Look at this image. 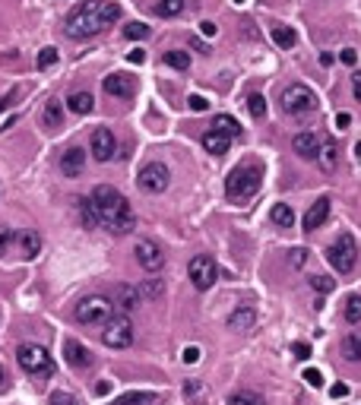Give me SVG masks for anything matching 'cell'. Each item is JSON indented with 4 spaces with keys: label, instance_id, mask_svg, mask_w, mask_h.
Wrapping results in <instances>:
<instances>
[{
    "label": "cell",
    "instance_id": "cell-1",
    "mask_svg": "<svg viewBox=\"0 0 361 405\" xmlns=\"http://www.w3.org/2000/svg\"><path fill=\"white\" fill-rule=\"evenodd\" d=\"M120 19V7L114 0H83L76 10H70L64 19V32L70 38H92L105 26L118 23Z\"/></svg>",
    "mask_w": 361,
    "mask_h": 405
},
{
    "label": "cell",
    "instance_id": "cell-2",
    "mask_svg": "<svg viewBox=\"0 0 361 405\" xmlns=\"http://www.w3.org/2000/svg\"><path fill=\"white\" fill-rule=\"evenodd\" d=\"M92 202V212H95V222L98 225H105L108 232L114 234H124L133 228V209H130L127 196L120 194L118 187L111 184H98L89 196Z\"/></svg>",
    "mask_w": 361,
    "mask_h": 405
},
{
    "label": "cell",
    "instance_id": "cell-3",
    "mask_svg": "<svg viewBox=\"0 0 361 405\" xmlns=\"http://www.w3.org/2000/svg\"><path fill=\"white\" fill-rule=\"evenodd\" d=\"M260 184H263V165L260 162H241L225 178V196L232 202H244L260 190Z\"/></svg>",
    "mask_w": 361,
    "mask_h": 405
},
{
    "label": "cell",
    "instance_id": "cell-4",
    "mask_svg": "<svg viewBox=\"0 0 361 405\" xmlns=\"http://www.w3.org/2000/svg\"><path fill=\"white\" fill-rule=\"evenodd\" d=\"M16 364L23 368V374L35 377V380H45V377L54 374V361H51V352L38 342H26V346L16 348Z\"/></svg>",
    "mask_w": 361,
    "mask_h": 405
},
{
    "label": "cell",
    "instance_id": "cell-5",
    "mask_svg": "<svg viewBox=\"0 0 361 405\" xmlns=\"http://www.w3.org/2000/svg\"><path fill=\"white\" fill-rule=\"evenodd\" d=\"M282 111L286 114H292V117H301V114H311V111H317V92L311 89V86H304V83H292L286 92H282Z\"/></svg>",
    "mask_w": 361,
    "mask_h": 405
},
{
    "label": "cell",
    "instance_id": "cell-6",
    "mask_svg": "<svg viewBox=\"0 0 361 405\" xmlns=\"http://www.w3.org/2000/svg\"><path fill=\"white\" fill-rule=\"evenodd\" d=\"M326 260H330V266L336 272H352L355 263H358V247H355V238L349 232H342L336 241H333L330 247H326Z\"/></svg>",
    "mask_w": 361,
    "mask_h": 405
},
{
    "label": "cell",
    "instance_id": "cell-7",
    "mask_svg": "<svg viewBox=\"0 0 361 405\" xmlns=\"http://www.w3.org/2000/svg\"><path fill=\"white\" fill-rule=\"evenodd\" d=\"M108 320H111V298H105V294H86L76 304V323H83V326H95V323Z\"/></svg>",
    "mask_w": 361,
    "mask_h": 405
},
{
    "label": "cell",
    "instance_id": "cell-8",
    "mask_svg": "<svg viewBox=\"0 0 361 405\" xmlns=\"http://www.w3.org/2000/svg\"><path fill=\"white\" fill-rule=\"evenodd\" d=\"M187 276H190V282H194L196 292H210V288L216 285V279H219L216 260H212L210 254H196L194 260L187 263Z\"/></svg>",
    "mask_w": 361,
    "mask_h": 405
},
{
    "label": "cell",
    "instance_id": "cell-9",
    "mask_svg": "<svg viewBox=\"0 0 361 405\" xmlns=\"http://www.w3.org/2000/svg\"><path fill=\"white\" fill-rule=\"evenodd\" d=\"M102 342L108 348H130L133 346V323L127 317H111L102 330Z\"/></svg>",
    "mask_w": 361,
    "mask_h": 405
},
{
    "label": "cell",
    "instance_id": "cell-10",
    "mask_svg": "<svg viewBox=\"0 0 361 405\" xmlns=\"http://www.w3.org/2000/svg\"><path fill=\"white\" fill-rule=\"evenodd\" d=\"M168 184H172V171L165 162H149L140 171V190H146V194H165Z\"/></svg>",
    "mask_w": 361,
    "mask_h": 405
},
{
    "label": "cell",
    "instance_id": "cell-11",
    "mask_svg": "<svg viewBox=\"0 0 361 405\" xmlns=\"http://www.w3.org/2000/svg\"><path fill=\"white\" fill-rule=\"evenodd\" d=\"M133 254H136V263H140L146 272H158L165 266V254H162V247L152 244V241H140L133 247Z\"/></svg>",
    "mask_w": 361,
    "mask_h": 405
},
{
    "label": "cell",
    "instance_id": "cell-12",
    "mask_svg": "<svg viewBox=\"0 0 361 405\" xmlns=\"http://www.w3.org/2000/svg\"><path fill=\"white\" fill-rule=\"evenodd\" d=\"M92 156H95L98 162H111V158L118 156V140H114V133L108 127L92 130Z\"/></svg>",
    "mask_w": 361,
    "mask_h": 405
},
{
    "label": "cell",
    "instance_id": "cell-13",
    "mask_svg": "<svg viewBox=\"0 0 361 405\" xmlns=\"http://www.w3.org/2000/svg\"><path fill=\"white\" fill-rule=\"evenodd\" d=\"M64 358H67V364L73 370H86V368H92V352L83 346V342H76V339H67L64 342Z\"/></svg>",
    "mask_w": 361,
    "mask_h": 405
},
{
    "label": "cell",
    "instance_id": "cell-14",
    "mask_svg": "<svg viewBox=\"0 0 361 405\" xmlns=\"http://www.w3.org/2000/svg\"><path fill=\"white\" fill-rule=\"evenodd\" d=\"M86 168V152L80 149V146H70V149H64V156H60V171L67 174V178H80Z\"/></svg>",
    "mask_w": 361,
    "mask_h": 405
},
{
    "label": "cell",
    "instance_id": "cell-15",
    "mask_svg": "<svg viewBox=\"0 0 361 405\" xmlns=\"http://www.w3.org/2000/svg\"><path fill=\"white\" fill-rule=\"evenodd\" d=\"M326 218H330V196H320V200L304 212V232H317Z\"/></svg>",
    "mask_w": 361,
    "mask_h": 405
},
{
    "label": "cell",
    "instance_id": "cell-16",
    "mask_svg": "<svg viewBox=\"0 0 361 405\" xmlns=\"http://www.w3.org/2000/svg\"><path fill=\"white\" fill-rule=\"evenodd\" d=\"M320 146H324V140H320L317 133H298V136L292 140V149L298 152L301 158H317Z\"/></svg>",
    "mask_w": 361,
    "mask_h": 405
},
{
    "label": "cell",
    "instance_id": "cell-17",
    "mask_svg": "<svg viewBox=\"0 0 361 405\" xmlns=\"http://www.w3.org/2000/svg\"><path fill=\"white\" fill-rule=\"evenodd\" d=\"M254 323H257V310L250 308V304H241L238 310L228 314V330L244 332V330H254Z\"/></svg>",
    "mask_w": 361,
    "mask_h": 405
},
{
    "label": "cell",
    "instance_id": "cell-18",
    "mask_svg": "<svg viewBox=\"0 0 361 405\" xmlns=\"http://www.w3.org/2000/svg\"><path fill=\"white\" fill-rule=\"evenodd\" d=\"M16 247H19V256L23 260H35L41 254V238L35 232H19L16 234Z\"/></svg>",
    "mask_w": 361,
    "mask_h": 405
},
{
    "label": "cell",
    "instance_id": "cell-19",
    "mask_svg": "<svg viewBox=\"0 0 361 405\" xmlns=\"http://www.w3.org/2000/svg\"><path fill=\"white\" fill-rule=\"evenodd\" d=\"M102 89L108 92V95H118V98H127L130 92H133V83H130L124 73H111L105 76V83H102Z\"/></svg>",
    "mask_w": 361,
    "mask_h": 405
},
{
    "label": "cell",
    "instance_id": "cell-20",
    "mask_svg": "<svg viewBox=\"0 0 361 405\" xmlns=\"http://www.w3.org/2000/svg\"><path fill=\"white\" fill-rule=\"evenodd\" d=\"M67 108L73 114H80V117H83V114L95 111V98H92V92H73V95L67 98Z\"/></svg>",
    "mask_w": 361,
    "mask_h": 405
},
{
    "label": "cell",
    "instance_id": "cell-21",
    "mask_svg": "<svg viewBox=\"0 0 361 405\" xmlns=\"http://www.w3.org/2000/svg\"><path fill=\"white\" fill-rule=\"evenodd\" d=\"M228 143H232V136L219 133V130H210V133H203V149L212 152V156H225Z\"/></svg>",
    "mask_w": 361,
    "mask_h": 405
},
{
    "label": "cell",
    "instance_id": "cell-22",
    "mask_svg": "<svg viewBox=\"0 0 361 405\" xmlns=\"http://www.w3.org/2000/svg\"><path fill=\"white\" fill-rule=\"evenodd\" d=\"M270 222L279 228H292L295 225V209L288 206V202H276L270 209Z\"/></svg>",
    "mask_w": 361,
    "mask_h": 405
},
{
    "label": "cell",
    "instance_id": "cell-23",
    "mask_svg": "<svg viewBox=\"0 0 361 405\" xmlns=\"http://www.w3.org/2000/svg\"><path fill=\"white\" fill-rule=\"evenodd\" d=\"M162 399L158 396H152V393H140V390H133V393H124V396H118L111 405H158Z\"/></svg>",
    "mask_w": 361,
    "mask_h": 405
},
{
    "label": "cell",
    "instance_id": "cell-24",
    "mask_svg": "<svg viewBox=\"0 0 361 405\" xmlns=\"http://www.w3.org/2000/svg\"><path fill=\"white\" fill-rule=\"evenodd\" d=\"M212 130L232 136V140H238V136H241V124L234 117H228V114H216V117H212Z\"/></svg>",
    "mask_w": 361,
    "mask_h": 405
},
{
    "label": "cell",
    "instance_id": "cell-25",
    "mask_svg": "<svg viewBox=\"0 0 361 405\" xmlns=\"http://www.w3.org/2000/svg\"><path fill=\"white\" fill-rule=\"evenodd\" d=\"M41 120H45V127H51V130H57L60 124H64V108H60V102H48L45 105V111H41Z\"/></svg>",
    "mask_w": 361,
    "mask_h": 405
},
{
    "label": "cell",
    "instance_id": "cell-26",
    "mask_svg": "<svg viewBox=\"0 0 361 405\" xmlns=\"http://www.w3.org/2000/svg\"><path fill=\"white\" fill-rule=\"evenodd\" d=\"M272 41L279 48H295L298 45V35H295L292 26H272Z\"/></svg>",
    "mask_w": 361,
    "mask_h": 405
},
{
    "label": "cell",
    "instance_id": "cell-27",
    "mask_svg": "<svg viewBox=\"0 0 361 405\" xmlns=\"http://www.w3.org/2000/svg\"><path fill=\"white\" fill-rule=\"evenodd\" d=\"M317 162H320L324 171H333V168H336V143H333V140H324L320 152H317Z\"/></svg>",
    "mask_w": 361,
    "mask_h": 405
},
{
    "label": "cell",
    "instance_id": "cell-28",
    "mask_svg": "<svg viewBox=\"0 0 361 405\" xmlns=\"http://www.w3.org/2000/svg\"><path fill=\"white\" fill-rule=\"evenodd\" d=\"M342 355H346L349 361H361V336L358 332H349V336L342 339Z\"/></svg>",
    "mask_w": 361,
    "mask_h": 405
},
{
    "label": "cell",
    "instance_id": "cell-29",
    "mask_svg": "<svg viewBox=\"0 0 361 405\" xmlns=\"http://www.w3.org/2000/svg\"><path fill=\"white\" fill-rule=\"evenodd\" d=\"M342 317H346V323H361V294H349Z\"/></svg>",
    "mask_w": 361,
    "mask_h": 405
},
{
    "label": "cell",
    "instance_id": "cell-30",
    "mask_svg": "<svg viewBox=\"0 0 361 405\" xmlns=\"http://www.w3.org/2000/svg\"><path fill=\"white\" fill-rule=\"evenodd\" d=\"M165 64L172 70H187L190 57H187V51H165Z\"/></svg>",
    "mask_w": 361,
    "mask_h": 405
},
{
    "label": "cell",
    "instance_id": "cell-31",
    "mask_svg": "<svg viewBox=\"0 0 361 405\" xmlns=\"http://www.w3.org/2000/svg\"><path fill=\"white\" fill-rule=\"evenodd\" d=\"M118 298H120V308L133 310L140 304V288H118Z\"/></svg>",
    "mask_w": 361,
    "mask_h": 405
},
{
    "label": "cell",
    "instance_id": "cell-32",
    "mask_svg": "<svg viewBox=\"0 0 361 405\" xmlns=\"http://www.w3.org/2000/svg\"><path fill=\"white\" fill-rule=\"evenodd\" d=\"M57 57H60L57 48H41V51H38V60H35L38 70H51L54 64H57Z\"/></svg>",
    "mask_w": 361,
    "mask_h": 405
},
{
    "label": "cell",
    "instance_id": "cell-33",
    "mask_svg": "<svg viewBox=\"0 0 361 405\" xmlns=\"http://www.w3.org/2000/svg\"><path fill=\"white\" fill-rule=\"evenodd\" d=\"M248 111L254 114V117H263L266 114V98L260 95V92H250L248 95Z\"/></svg>",
    "mask_w": 361,
    "mask_h": 405
},
{
    "label": "cell",
    "instance_id": "cell-34",
    "mask_svg": "<svg viewBox=\"0 0 361 405\" xmlns=\"http://www.w3.org/2000/svg\"><path fill=\"white\" fill-rule=\"evenodd\" d=\"M156 10L162 16H178L184 10V0H156Z\"/></svg>",
    "mask_w": 361,
    "mask_h": 405
},
{
    "label": "cell",
    "instance_id": "cell-35",
    "mask_svg": "<svg viewBox=\"0 0 361 405\" xmlns=\"http://www.w3.org/2000/svg\"><path fill=\"white\" fill-rule=\"evenodd\" d=\"M76 202H80V216H83V225H86V228H95L98 222H95V212H92L89 196H86V200H76Z\"/></svg>",
    "mask_w": 361,
    "mask_h": 405
},
{
    "label": "cell",
    "instance_id": "cell-36",
    "mask_svg": "<svg viewBox=\"0 0 361 405\" xmlns=\"http://www.w3.org/2000/svg\"><path fill=\"white\" fill-rule=\"evenodd\" d=\"M228 405H263V399L257 396V393H234L228 399Z\"/></svg>",
    "mask_w": 361,
    "mask_h": 405
},
{
    "label": "cell",
    "instance_id": "cell-37",
    "mask_svg": "<svg viewBox=\"0 0 361 405\" xmlns=\"http://www.w3.org/2000/svg\"><path fill=\"white\" fill-rule=\"evenodd\" d=\"M124 35L133 38V41H140V38L149 35V26H146V23H127V26H124Z\"/></svg>",
    "mask_w": 361,
    "mask_h": 405
},
{
    "label": "cell",
    "instance_id": "cell-38",
    "mask_svg": "<svg viewBox=\"0 0 361 405\" xmlns=\"http://www.w3.org/2000/svg\"><path fill=\"white\" fill-rule=\"evenodd\" d=\"M13 244H16V232L13 228H7V225H0V256L7 254Z\"/></svg>",
    "mask_w": 361,
    "mask_h": 405
},
{
    "label": "cell",
    "instance_id": "cell-39",
    "mask_svg": "<svg viewBox=\"0 0 361 405\" xmlns=\"http://www.w3.org/2000/svg\"><path fill=\"white\" fill-rule=\"evenodd\" d=\"M311 285H314L320 294H330L333 288H336V282H333L330 276H314V279H311Z\"/></svg>",
    "mask_w": 361,
    "mask_h": 405
},
{
    "label": "cell",
    "instance_id": "cell-40",
    "mask_svg": "<svg viewBox=\"0 0 361 405\" xmlns=\"http://www.w3.org/2000/svg\"><path fill=\"white\" fill-rule=\"evenodd\" d=\"M48 402H51V405H83L76 396H70V393H60V390L51 393V399H48Z\"/></svg>",
    "mask_w": 361,
    "mask_h": 405
},
{
    "label": "cell",
    "instance_id": "cell-41",
    "mask_svg": "<svg viewBox=\"0 0 361 405\" xmlns=\"http://www.w3.org/2000/svg\"><path fill=\"white\" fill-rule=\"evenodd\" d=\"M304 380H308V386H314V390H320V386H324V374H320L317 368L304 370Z\"/></svg>",
    "mask_w": 361,
    "mask_h": 405
},
{
    "label": "cell",
    "instance_id": "cell-42",
    "mask_svg": "<svg viewBox=\"0 0 361 405\" xmlns=\"http://www.w3.org/2000/svg\"><path fill=\"white\" fill-rule=\"evenodd\" d=\"M158 294H162V282H146L143 288H140V298H158Z\"/></svg>",
    "mask_w": 361,
    "mask_h": 405
},
{
    "label": "cell",
    "instance_id": "cell-43",
    "mask_svg": "<svg viewBox=\"0 0 361 405\" xmlns=\"http://www.w3.org/2000/svg\"><path fill=\"white\" fill-rule=\"evenodd\" d=\"M187 105H190V111H206V108H210V98H203V95H190V98H187Z\"/></svg>",
    "mask_w": 361,
    "mask_h": 405
},
{
    "label": "cell",
    "instance_id": "cell-44",
    "mask_svg": "<svg viewBox=\"0 0 361 405\" xmlns=\"http://www.w3.org/2000/svg\"><path fill=\"white\" fill-rule=\"evenodd\" d=\"M292 352H295V358H301V361H308V358H311V346H308V342H295Z\"/></svg>",
    "mask_w": 361,
    "mask_h": 405
},
{
    "label": "cell",
    "instance_id": "cell-45",
    "mask_svg": "<svg viewBox=\"0 0 361 405\" xmlns=\"http://www.w3.org/2000/svg\"><path fill=\"white\" fill-rule=\"evenodd\" d=\"M200 355H203V352H200L196 346H187V348H184V364H196V361H200Z\"/></svg>",
    "mask_w": 361,
    "mask_h": 405
},
{
    "label": "cell",
    "instance_id": "cell-46",
    "mask_svg": "<svg viewBox=\"0 0 361 405\" xmlns=\"http://www.w3.org/2000/svg\"><path fill=\"white\" fill-rule=\"evenodd\" d=\"M339 60H342L346 67H355V64H358V51H352V48H346V51L339 54Z\"/></svg>",
    "mask_w": 361,
    "mask_h": 405
},
{
    "label": "cell",
    "instance_id": "cell-47",
    "mask_svg": "<svg viewBox=\"0 0 361 405\" xmlns=\"http://www.w3.org/2000/svg\"><path fill=\"white\" fill-rule=\"evenodd\" d=\"M304 260H308V250H292V256H288V263H292V266H304Z\"/></svg>",
    "mask_w": 361,
    "mask_h": 405
},
{
    "label": "cell",
    "instance_id": "cell-48",
    "mask_svg": "<svg viewBox=\"0 0 361 405\" xmlns=\"http://www.w3.org/2000/svg\"><path fill=\"white\" fill-rule=\"evenodd\" d=\"M200 32H203L206 38H212V35H216V32H219V26H216V23H210V19H206V23H200Z\"/></svg>",
    "mask_w": 361,
    "mask_h": 405
},
{
    "label": "cell",
    "instance_id": "cell-49",
    "mask_svg": "<svg viewBox=\"0 0 361 405\" xmlns=\"http://www.w3.org/2000/svg\"><path fill=\"white\" fill-rule=\"evenodd\" d=\"M108 393H111V383H108V380L95 383V396H108Z\"/></svg>",
    "mask_w": 361,
    "mask_h": 405
},
{
    "label": "cell",
    "instance_id": "cell-50",
    "mask_svg": "<svg viewBox=\"0 0 361 405\" xmlns=\"http://www.w3.org/2000/svg\"><path fill=\"white\" fill-rule=\"evenodd\" d=\"M349 124H352V117H349L346 111H342V114H336V127H339V130H346Z\"/></svg>",
    "mask_w": 361,
    "mask_h": 405
},
{
    "label": "cell",
    "instance_id": "cell-51",
    "mask_svg": "<svg viewBox=\"0 0 361 405\" xmlns=\"http://www.w3.org/2000/svg\"><path fill=\"white\" fill-rule=\"evenodd\" d=\"M333 396H336V399H342V396H349V386H346V383H336V386H333Z\"/></svg>",
    "mask_w": 361,
    "mask_h": 405
},
{
    "label": "cell",
    "instance_id": "cell-52",
    "mask_svg": "<svg viewBox=\"0 0 361 405\" xmlns=\"http://www.w3.org/2000/svg\"><path fill=\"white\" fill-rule=\"evenodd\" d=\"M352 86H355V98L361 102V73H355V76H352Z\"/></svg>",
    "mask_w": 361,
    "mask_h": 405
},
{
    "label": "cell",
    "instance_id": "cell-53",
    "mask_svg": "<svg viewBox=\"0 0 361 405\" xmlns=\"http://www.w3.org/2000/svg\"><path fill=\"white\" fill-rule=\"evenodd\" d=\"M143 60H146L143 51H130V64H143Z\"/></svg>",
    "mask_w": 361,
    "mask_h": 405
},
{
    "label": "cell",
    "instance_id": "cell-54",
    "mask_svg": "<svg viewBox=\"0 0 361 405\" xmlns=\"http://www.w3.org/2000/svg\"><path fill=\"white\" fill-rule=\"evenodd\" d=\"M10 102H13V92H10V95H0V111H7Z\"/></svg>",
    "mask_w": 361,
    "mask_h": 405
},
{
    "label": "cell",
    "instance_id": "cell-55",
    "mask_svg": "<svg viewBox=\"0 0 361 405\" xmlns=\"http://www.w3.org/2000/svg\"><path fill=\"white\" fill-rule=\"evenodd\" d=\"M190 45H194V48H200V51H203V54H210V45H203L200 38H190Z\"/></svg>",
    "mask_w": 361,
    "mask_h": 405
},
{
    "label": "cell",
    "instance_id": "cell-56",
    "mask_svg": "<svg viewBox=\"0 0 361 405\" xmlns=\"http://www.w3.org/2000/svg\"><path fill=\"white\" fill-rule=\"evenodd\" d=\"M3 390H7V370L0 368V393H3Z\"/></svg>",
    "mask_w": 361,
    "mask_h": 405
},
{
    "label": "cell",
    "instance_id": "cell-57",
    "mask_svg": "<svg viewBox=\"0 0 361 405\" xmlns=\"http://www.w3.org/2000/svg\"><path fill=\"white\" fill-rule=\"evenodd\" d=\"M234 3H244V0H234Z\"/></svg>",
    "mask_w": 361,
    "mask_h": 405
}]
</instances>
